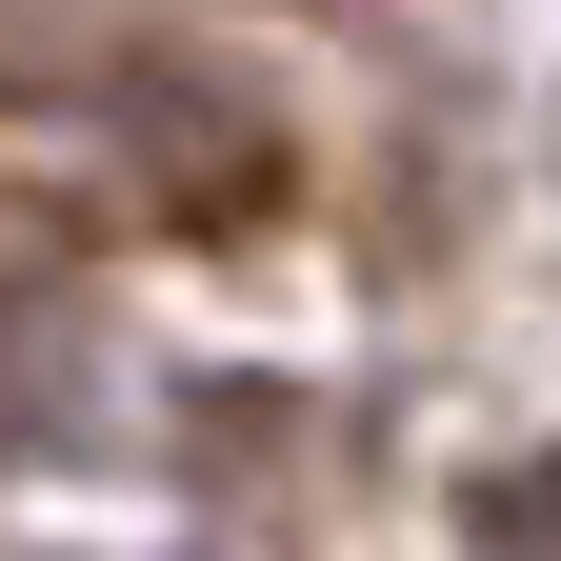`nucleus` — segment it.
Segmentation results:
<instances>
[{"mask_svg": "<svg viewBox=\"0 0 561 561\" xmlns=\"http://www.w3.org/2000/svg\"><path fill=\"white\" fill-rule=\"evenodd\" d=\"M481 541H502V561H561V442H541V461H502V481H481Z\"/></svg>", "mask_w": 561, "mask_h": 561, "instance_id": "f257e3e1", "label": "nucleus"}]
</instances>
